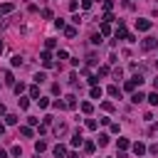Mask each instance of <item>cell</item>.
Masks as SVG:
<instances>
[{
    "label": "cell",
    "mask_w": 158,
    "mask_h": 158,
    "mask_svg": "<svg viewBox=\"0 0 158 158\" xmlns=\"http://www.w3.org/2000/svg\"><path fill=\"white\" fill-rule=\"evenodd\" d=\"M156 47H158V40H156V37L141 40V50H143V52H151V50H156Z\"/></svg>",
    "instance_id": "obj_1"
},
{
    "label": "cell",
    "mask_w": 158,
    "mask_h": 158,
    "mask_svg": "<svg viewBox=\"0 0 158 158\" xmlns=\"http://www.w3.org/2000/svg\"><path fill=\"white\" fill-rule=\"evenodd\" d=\"M136 30L148 32V30H151V20H136Z\"/></svg>",
    "instance_id": "obj_2"
},
{
    "label": "cell",
    "mask_w": 158,
    "mask_h": 158,
    "mask_svg": "<svg viewBox=\"0 0 158 158\" xmlns=\"http://www.w3.org/2000/svg\"><path fill=\"white\" fill-rule=\"evenodd\" d=\"M52 151H54V156H57V158H62V156H67V146H64V143H57V146H54Z\"/></svg>",
    "instance_id": "obj_3"
},
{
    "label": "cell",
    "mask_w": 158,
    "mask_h": 158,
    "mask_svg": "<svg viewBox=\"0 0 158 158\" xmlns=\"http://www.w3.org/2000/svg\"><path fill=\"white\" fill-rule=\"evenodd\" d=\"M133 153H136V156H143V153H146V143L136 141V143H133Z\"/></svg>",
    "instance_id": "obj_4"
},
{
    "label": "cell",
    "mask_w": 158,
    "mask_h": 158,
    "mask_svg": "<svg viewBox=\"0 0 158 158\" xmlns=\"http://www.w3.org/2000/svg\"><path fill=\"white\" fill-rule=\"evenodd\" d=\"M82 143H84L82 131H74V136H72V146H82Z\"/></svg>",
    "instance_id": "obj_5"
},
{
    "label": "cell",
    "mask_w": 158,
    "mask_h": 158,
    "mask_svg": "<svg viewBox=\"0 0 158 158\" xmlns=\"http://www.w3.org/2000/svg\"><path fill=\"white\" fill-rule=\"evenodd\" d=\"M12 10H15L12 3H3V5H0V15H8V12H12Z\"/></svg>",
    "instance_id": "obj_6"
},
{
    "label": "cell",
    "mask_w": 158,
    "mask_h": 158,
    "mask_svg": "<svg viewBox=\"0 0 158 158\" xmlns=\"http://www.w3.org/2000/svg\"><path fill=\"white\" fill-rule=\"evenodd\" d=\"M99 32H101V37L111 35V25H109V22H101V27H99Z\"/></svg>",
    "instance_id": "obj_7"
},
{
    "label": "cell",
    "mask_w": 158,
    "mask_h": 158,
    "mask_svg": "<svg viewBox=\"0 0 158 158\" xmlns=\"http://www.w3.org/2000/svg\"><path fill=\"white\" fill-rule=\"evenodd\" d=\"M54 133H57V136H62V133H67V124H62V121H59V124L54 126Z\"/></svg>",
    "instance_id": "obj_8"
},
{
    "label": "cell",
    "mask_w": 158,
    "mask_h": 158,
    "mask_svg": "<svg viewBox=\"0 0 158 158\" xmlns=\"http://www.w3.org/2000/svg\"><path fill=\"white\" fill-rule=\"evenodd\" d=\"M96 143H99V146H106V143H109V133H99Z\"/></svg>",
    "instance_id": "obj_9"
},
{
    "label": "cell",
    "mask_w": 158,
    "mask_h": 158,
    "mask_svg": "<svg viewBox=\"0 0 158 158\" xmlns=\"http://www.w3.org/2000/svg\"><path fill=\"white\" fill-rule=\"evenodd\" d=\"M82 146H84V153H94V148H96V146H94V141H84Z\"/></svg>",
    "instance_id": "obj_10"
},
{
    "label": "cell",
    "mask_w": 158,
    "mask_h": 158,
    "mask_svg": "<svg viewBox=\"0 0 158 158\" xmlns=\"http://www.w3.org/2000/svg\"><path fill=\"white\" fill-rule=\"evenodd\" d=\"M91 99H101V87H91Z\"/></svg>",
    "instance_id": "obj_11"
},
{
    "label": "cell",
    "mask_w": 158,
    "mask_h": 158,
    "mask_svg": "<svg viewBox=\"0 0 158 158\" xmlns=\"http://www.w3.org/2000/svg\"><path fill=\"white\" fill-rule=\"evenodd\" d=\"M74 99H77V96H72V94L67 96V101H64V106H67V109H74V106H77V101H74Z\"/></svg>",
    "instance_id": "obj_12"
},
{
    "label": "cell",
    "mask_w": 158,
    "mask_h": 158,
    "mask_svg": "<svg viewBox=\"0 0 158 158\" xmlns=\"http://www.w3.org/2000/svg\"><path fill=\"white\" fill-rule=\"evenodd\" d=\"M143 99H146V96H143L141 91H136V94L131 96V101H133V104H141V101H143Z\"/></svg>",
    "instance_id": "obj_13"
},
{
    "label": "cell",
    "mask_w": 158,
    "mask_h": 158,
    "mask_svg": "<svg viewBox=\"0 0 158 158\" xmlns=\"http://www.w3.org/2000/svg\"><path fill=\"white\" fill-rule=\"evenodd\" d=\"M64 35H67L69 40H74V37H77V27H64Z\"/></svg>",
    "instance_id": "obj_14"
},
{
    "label": "cell",
    "mask_w": 158,
    "mask_h": 158,
    "mask_svg": "<svg viewBox=\"0 0 158 158\" xmlns=\"http://www.w3.org/2000/svg\"><path fill=\"white\" fill-rule=\"evenodd\" d=\"M5 124H10V126L17 124V116H15V114H5Z\"/></svg>",
    "instance_id": "obj_15"
},
{
    "label": "cell",
    "mask_w": 158,
    "mask_h": 158,
    "mask_svg": "<svg viewBox=\"0 0 158 158\" xmlns=\"http://www.w3.org/2000/svg\"><path fill=\"white\" fill-rule=\"evenodd\" d=\"M35 151H37V153H42V151H47V143H45V141H37V143H35Z\"/></svg>",
    "instance_id": "obj_16"
},
{
    "label": "cell",
    "mask_w": 158,
    "mask_h": 158,
    "mask_svg": "<svg viewBox=\"0 0 158 158\" xmlns=\"http://www.w3.org/2000/svg\"><path fill=\"white\" fill-rule=\"evenodd\" d=\"M37 104H40V109H47V106H50V99H45V96H40V99H37Z\"/></svg>",
    "instance_id": "obj_17"
},
{
    "label": "cell",
    "mask_w": 158,
    "mask_h": 158,
    "mask_svg": "<svg viewBox=\"0 0 158 158\" xmlns=\"http://www.w3.org/2000/svg\"><path fill=\"white\" fill-rule=\"evenodd\" d=\"M136 87H138V84H136V82H133V79H129V82H126V84H124V89H126V91H133V89H136Z\"/></svg>",
    "instance_id": "obj_18"
},
{
    "label": "cell",
    "mask_w": 158,
    "mask_h": 158,
    "mask_svg": "<svg viewBox=\"0 0 158 158\" xmlns=\"http://www.w3.org/2000/svg\"><path fill=\"white\" fill-rule=\"evenodd\" d=\"M20 133H22L25 138H30V136H32V126H22V129H20Z\"/></svg>",
    "instance_id": "obj_19"
},
{
    "label": "cell",
    "mask_w": 158,
    "mask_h": 158,
    "mask_svg": "<svg viewBox=\"0 0 158 158\" xmlns=\"http://www.w3.org/2000/svg\"><path fill=\"white\" fill-rule=\"evenodd\" d=\"M45 79H47V74H45V72H37V74H35V82H37V84H42Z\"/></svg>",
    "instance_id": "obj_20"
},
{
    "label": "cell",
    "mask_w": 158,
    "mask_h": 158,
    "mask_svg": "<svg viewBox=\"0 0 158 158\" xmlns=\"http://www.w3.org/2000/svg\"><path fill=\"white\" fill-rule=\"evenodd\" d=\"M131 143H129V138H118V148H121V151H126Z\"/></svg>",
    "instance_id": "obj_21"
},
{
    "label": "cell",
    "mask_w": 158,
    "mask_h": 158,
    "mask_svg": "<svg viewBox=\"0 0 158 158\" xmlns=\"http://www.w3.org/2000/svg\"><path fill=\"white\" fill-rule=\"evenodd\" d=\"M82 111H84V114H91V111H94V106H91L89 101H82Z\"/></svg>",
    "instance_id": "obj_22"
},
{
    "label": "cell",
    "mask_w": 158,
    "mask_h": 158,
    "mask_svg": "<svg viewBox=\"0 0 158 158\" xmlns=\"http://www.w3.org/2000/svg\"><path fill=\"white\" fill-rule=\"evenodd\" d=\"M146 99H148V101H151V104L156 106V104H158V91H153V94H148Z\"/></svg>",
    "instance_id": "obj_23"
},
{
    "label": "cell",
    "mask_w": 158,
    "mask_h": 158,
    "mask_svg": "<svg viewBox=\"0 0 158 158\" xmlns=\"http://www.w3.org/2000/svg\"><path fill=\"white\" fill-rule=\"evenodd\" d=\"M91 45H101V32H96V35H91Z\"/></svg>",
    "instance_id": "obj_24"
},
{
    "label": "cell",
    "mask_w": 158,
    "mask_h": 158,
    "mask_svg": "<svg viewBox=\"0 0 158 158\" xmlns=\"http://www.w3.org/2000/svg\"><path fill=\"white\" fill-rule=\"evenodd\" d=\"M30 96L32 99H40V87H30Z\"/></svg>",
    "instance_id": "obj_25"
},
{
    "label": "cell",
    "mask_w": 158,
    "mask_h": 158,
    "mask_svg": "<svg viewBox=\"0 0 158 158\" xmlns=\"http://www.w3.org/2000/svg\"><path fill=\"white\" fill-rule=\"evenodd\" d=\"M25 89H27V87H25V84H22V82H20V84H15V94H17V96H20V94H22V91H25Z\"/></svg>",
    "instance_id": "obj_26"
},
{
    "label": "cell",
    "mask_w": 158,
    "mask_h": 158,
    "mask_svg": "<svg viewBox=\"0 0 158 158\" xmlns=\"http://www.w3.org/2000/svg\"><path fill=\"white\" fill-rule=\"evenodd\" d=\"M109 94H111V96H118V99H121V91H118V87H109Z\"/></svg>",
    "instance_id": "obj_27"
},
{
    "label": "cell",
    "mask_w": 158,
    "mask_h": 158,
    "mask_svg": "<svg viewBox=\"0 0 158 158\" xmlns=\"http://www.w3.org/2000/svg\"><path fill=\"white\" fill-rule=\"evenodd\" d=\"M20 64H22V57L15 54V57H12V67H20Z\"/></svg>",
    "instance_id": "obj_28"
},
{
    "label": "cell",
    "mask_w": 158,
    "mask_h": 158,
    "mask_svg": "<svg viewBox=\"0 0 158 158\" xmlns=\"http://www.w3.org/2000/svg\"><path fill=\"white\" fill-rule=\"evenodd\" d=\"M87 129H89V131L96 129V121H94V118H87Z\"/></svg>",
    "instance_id": "obj_29"
},
{
    "label": "cell",
    "mask_w": 158,
    "mask_h": 158,
    "mask_svg": "<svg viewBox=\"0 0 158 158\" xmlns=\"http://www.w3.org/2000/svg\"><path fill=\"white\" fill-rule=\"evenodd\" d=\"M17 101H20V109H27V106H30V101H27V99H22V96H20Z\"/></svg>",
    "instance_id": "obj_30"
},
{
    "label": "cell",
    "mask_w": 158,
    "mask_h": 158,
    "mask_svg": "<svg viewBox=\"0 0 158 158\" xmlns=\"http://www.w3.org/2000/svg\"><path fill=\"white\" fill-rule=\"evenodd\" d=\"M5 84H15V79H12V74H10V72H5Z\"/></svg>",
    "instance_id": "obj_31"
},
{
    "label": "cell",
    "mask_w": 158,
    "mask_h": 158,
    "mask_svg": "<svg viewBox=\"0 0 158 158\" xmlns=\"http://www.w3.org/2000/svg\"><path fill=\"white\" fill-rule=\"evenodd\" d=\"M52 106H54V109H67L64 101H59V99H57V101H52Z\"/></svg>",
    "instance_id": "obj_32"
},
{
    "label": "cell",
    "mask_w": 158,
    "mask_h": 158,
    "mask_svg": "<svg viewBox=\"0 0 158 158\" xmlns=\"http://www.w3.org/2000/svg\"><path fill=\"white\" fill-rule=\"evenodd\" d=\"M111 8H114L111 0H104V10H106V12H111Z\"/></svg>",
    "instance_id": "obj_33"
},
{
    "label": "cell",
    "mask_w": 158,
    "mask_h": 158,
    "mask_svg": "<svg viewBox=\"0 0 158 158\" xmlns=\"http://www.w3.org/2000/svg\"><path fill=\"white\" fill-rule=\"evenodd\" d=\"M101 109H104V111H114V104H109V101H104V104H101Z\"/></svg>",
    "instance_id": "obj_34"
},
{
    "label": "cell",
    "mask_w": 158,
    "mask_h": 158,
    "mask_svg": "<svg viewBox=\"0 0 158 158\" xmlns=\"http://www.w3.org/2000/svg\"><path fill=\"white\" fill-rule=\"evenodd\" d=\"M67 57H69V54H67L64 50H59V52H57V59H67Z\"/></svg>",
    "instance_id": "obj_35"
},
{
    "label": "cell",
    "mask_w": 158,
    "mask_h": 158,
    "mask_svg": "<svg viewBox=\"0 0 158 158\" xmlns=\"http://www.w3.org/2000/svg\"><path fill=\"white\" fill-rule=\"evenodd\" d=\"M87 64H96V54H89L87 57Z\"/></svg>",
    "instance_id": "obj_36"
},
{
    "label": "cell",
    "mask_w": 158,
    "mask_h": 158,
    "mask_svg": "<svg viewBox=\"0 0 158 158\" xmlns=\"http://www.w3.org/2000/svg\"><path fill=\"white\" fill-rule=\"evenodd\" d=\"M12 156H20V153H22V148H20V146H12V151H10Z\"/></svg>",
    "instance_id": "obj_37"
},
{
    "label": "cell",
    "mask_w": 158,
    "mask_h": 158,
    "mask_svg": "<svg viewBox=\"0 0 158 158\" xmlns=\"http://www.w3.org/2000/svg\"><path fill=\"white\" fill-rule=\"evenodd\" d=\"M42 17H47V20H50V17H52V10H50V8H45V10H42Z\"/></svg>",
    "instance_id": "obj_38"
},
{
    "label": "cell",
    "mask_w": 158,
    "mask_h": 158,
    "mask_svg": "<svg viewBox=\"0 0 158 158\" xmlns=\"http://www.w3.org/2000/svg\"><path fill=\"white\" fill-rule=\"evenodd\" d=\"M148 153H153V156H158V146L153 143V146H148Z\"/></svg>",
    "instance_id": "obj_39"
},
{
    "label": "cell",
    "mask_w": 158,
    "mask_h": 158,
    "mask_svg": "<svg viewBox=\"0 0 158 158\" xmlns=\"http://www.w3.org/2000/svg\"><path fill=\"white\" fill-rule=\"evenodd\" d=\"M82 8H84V10H89V8H91V0H82Z\"/></svg>",
    "instance_id": "obj_40"
},
{
    "label": "cell",
    "mask_w": 158,
    "mask_h": 158,
    "mask_svg": "<svg viewBox=\"0 0 158 158\" xmlns=\"http://www.w3.org/2000/svg\"><path fill=\"white\" fill-rule=\"evenodd\" d=\"M3 114H8V109H5V104H0V116Z\"/></svg>",
    "instance_id": "obj_41"
},
{
    "label": "cell",
    "mask_w": 158,
    "mask_h": 158,
    "mask_svg": "<svg viewBox=\"0 0 158 158\" xmlns=\"http://www.w3.org/2000/svg\"><path fill=\"white\" fill-rule=\"evenodd\" d=\"M0 158H8V153H5V151H3V148H0Z\"/></svg>",
    "instance_id": "obj_42"
},
{
    "label": "cell",
    "mask_w": 158,
    "mask_h": 158,
    "mask_svg": "<svg viewBox=\"0 0 158 158\" xmlns=\"http://www.w3.org/2000/svg\"><path fill=\"white\" fill-rule=\"evenodd\" d=\"M153 87H156V91H158V77H156V79H153Z\"/></svg>",
    "instance_id": "obj_43"
},
{
    "label": "cell",
    "mask_w": 158,
    "mask_h": 158,
    "mask_svg": "<svg viewBox=\"0 0 158 158\" xmlns=\"http://www.w3.org/2000/svg\"><path fill=\"white\" fill-rule=\"evenodd\" d=\"M3 133H5V126H3V124H0V136H3Z\"/></svg>",
    "instance_id": "obj_44"
},
{
    "label": "cell",
    "mask_w": 158,
    "mask_h": 158,
    "mask_svg": "<svg viewBox=\"0 0 158 158\" xmlns=\"http://www.w3.org/2000/svg\"><path fill=\"white\" fill-rule=\"evenodd\" d=\"M3 50H5V47H3V42H0V54H3Z\"/></svg>",
    "instance_id": "obj_45"
}]
</instances>
